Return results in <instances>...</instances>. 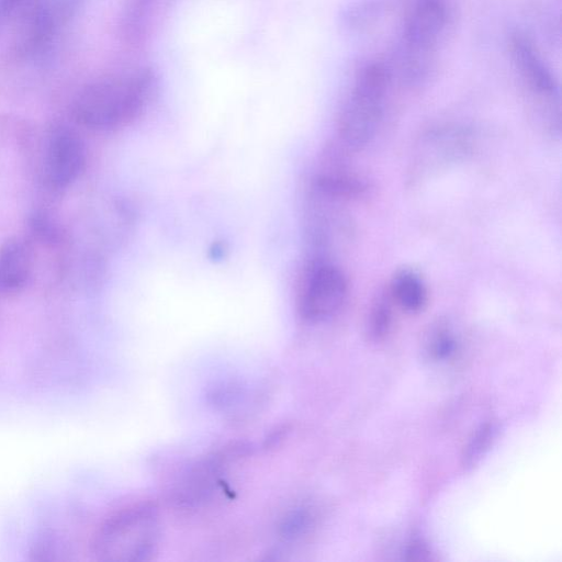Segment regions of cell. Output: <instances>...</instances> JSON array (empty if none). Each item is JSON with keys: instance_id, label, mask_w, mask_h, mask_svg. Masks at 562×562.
<instances>
[{"instance_id": "12", "label": "cell", "mask_w": 562, "mask_h": 562, "mask_svg": "<svg viewBox=\"0 0 562 562\" xmlns=\"http://www.w3.org/2000/svg\"><path fill=\"white\" fill-rule=\"evenodd\" d=\"M456 348V339L447 329L437 330L430 339L429 352L437 360L449 358L454 353Z\"/></svg>"}, {"instance_id": "9", "label": "cell", "mask_w": 562, "mask_h": 562, "mask_svg": "<svg viewBox=\"0 0 562 562\" xmlns=\"http://www.w3.org/2000/svg\"><path fill=\"white\" fill-rule=\"evenodd\" d=\"M33 266L29 245L18 238L7 239L0 246V295L20 292L27 283Z\"/></svg>"}, {"instance_id": "11", "label": "cell", "mask_w": 562, "mask_h": 562, "mask_svg": "<svg viewBox=\"0 0 562 562\" xmlns=\"http://www.w3.org/2000/svg\"><path fill=\"white\" fill-rule=\"evenodd\" d=\"M29 224L33 234L42 240L53 243L59 237L57 225L44 212H35L30 217Z\"/></svg>"}, {"instance_id": "8", "label": "cell", "mask_w": 562, "mask_h": 562, "mask_svg": "<svg viewBox=\"0 0 562 562\" xmlns=\"http://www.w3.org/2000/svg\"><path fill=\"white\" fill-rule=\"evenodd\" d=\"M470 148L469 134L456 127H443L423 137L414 155L417 175L434 171L463 156Z\"/></svg>"}, {"instance_id": "15", "label": "cell", "mask_w": 562, "mask_h": 562, "mask_svg": "<svg viewBox=\"0 0 562 562\" xmlns=\"http://www.w3.org/2000/svg\"><path fill=\"white\" fill-rule=\"evenodd\" d=\"M19 0H0V15L10 11Z\"/></svg>"}, {"instance_id": "6", "label": "cell", "mask_w": 562, "mask_h": 562, "mask_svg": "<svg viewBox=\"0 0 562 562\" xmlns=\"http://www.w3.org/2000/svg\"><path fill=\"white\" fill-rule=\"evenodd\" d=\"M509 52L518 76L542 110L554 117L559 108L558 85L533 43L521 33L510 37Z\"/></svg>"}, {"instance_id": "4", "label": "cell", "mask_w": 562, "mask_h": 562, "mask_svg": "<svg viewBox=\"0 0 562 562\" xmlns=\"http://www.w3.org/2000/svg\"><path fill=\"white\" fill-rule=\"evenodd\" d=\"M447 23L442 0H417L403 35V72L415 81L424 77Z\"/></svg>"}, {"instance_id": "3", "label": "cell", "mask_w": 562, "mask_h": 562, "mask_svg": "<svg viewBox=\"0 0 562 562\" xmlns=\"http://www.w3.org/2000/svg\"><path fill=\"white\" fill-rule=\"evenodd\" d=\"M389 81L390 72L382 64L372 63L359 71L339 119V137L347 148H360L374 135Z\"/></svg>"}, {"instance_id": "13", "label": "cell", "mask_w": 562, "mask_h": 562, "mask_svg": "<svg viewBox=\"0 0 562 562\" xmlns=\"http://www.w3.org/2000/svg\"><path fill=\"white\" fill-rule=\"evenodd\" d=\"M495 426L491 424L484 425L477 430V432L475 434L474 438L472 439L471 443L468 447V462H475L476 459H479L480 456L484 452V450L487 449V447L491 443V440L495 436Z\"/></svg>"}, {"instance_id": "1", "label": "cell", "mask_w": 562, "mask_h": 562, "mask_svg": "<svg viewBox=\"0 0 562 562\" xmlns=\"http://www.w3.org/2000/svg\"><path fill=\"white\" fill-rule=\"evenodd\" d=\"M153 74L147 69L108 77L85 88L72 105L75 120L90 128L111 130L137 117L147 104Z\"/></svg>"}, {"instance_id": "14", "label": "cell", "mask_w": 562, "mask_h": 562, "mask_svg": "<svg viewBox=\"0 0 562 562\" xmlns=\"http://www.w3.org/2000/svg\"><path fill=\"white\" fill-rule=\"evenodd\" d=\"M391 316L387 306L379 304L373 310L370 321V328L375 337L383 336L390 327Z\"/></svg>"}, {"instance_id": "7", "label": "cell", "mask_w": 562, "mask_h": 562, "mask_svg": "<svg viewBox=\"0 0 562 562\" xmlns=\"http://www.w3.org/2000/svg\"><path fill=\"white\" fill-rule=\"evenodd\" d=\"M86 164V148L81 138L69 130L55 131L47 142L44 170L48 183L64 189L80 176Z\"/></svg>"}, {"instance_id": "10", "label": "cell", "mask_w": 562, "mask_h": 562, "mask_svg": "<svg viewBox=\"0 0 562 562\" xmlns=\"http://www.w3.org/2000/svg\"><path fill=\"white\" fill-rule=\"evenodd\" d=\"M394 301L406 312H420L427 304L428 294L423 279L412 270L398 271L392 280Z\"/></svg>"}, {"instance_id": "2", "label": "cell", "mask_w": 562, "mask_h": 562, "mask_svg": "<svg viewBox=\"0 0 562 562\" xmlns=\"http://www.w3.org/2000/svg\"><path fill=\"white\" fill-rule=\"evenodd\" d=\"M158 539L155 508L148 504L130 505L112 514L99 527L93 552L102 561H144L155 552Z\"/></svg>"}, {"instance_id": "5", "label": "cell", "mask_w": 562, "mask_h": 562, "mask_svg": "<svg viewBox=\"0 0 562 562\" xmlns=\"http://www.w3.org/2000/svg\"><path fill=\"white\" fill-rule=\"evenodd\" d=\"M348 294L344 273L334 265L314 261L307 269L299 292V311L311 322H321L334 316Z\"/></svg>"}]
</instances>
